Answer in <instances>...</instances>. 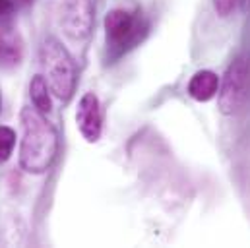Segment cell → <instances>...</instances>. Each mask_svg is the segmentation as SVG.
Returning a JSON list of instances; mask_svg holds the SVG:
<instances>
[{"instance_id": "cell-1", "label": "cell", "mask_w": 250, "mask_h": 248, "mask_svg": "<svg viewBox=\"0 0 250 248\" xmlns=\"http://www.w3.org/2000/svg\"><path fill=\"white\" fill-rule=\"evenodd\" d=\"M23 138L20 147V165L33 175L45 173L59 151V136L55 126L37 109L25 107L21 111Z\"/></svg>"}, {"instance_id": "cell-2", "label": "cell", "mask_w": 250, "mask_h": 248, "mask_svg": "<svg viewBox=\"0 0 250 248\" xmlns=\"http://www.w3.org/2000/svg\"><path fill=\"white\" fill-rule=\"evenodd\" d=\"M41 66L49 89L62 101H68L76 87V64L70 53L55 39L49 37L41 47Z\"/></svg>"}, {"instance_id": "cell-3", "label": "cell", "mask_w": 250, "mask_h": 248, "mask_svg": "<svg viewBox=\"0 0 250 248\" xmlns=\"http://www.w3.org/2000/svg\"><path fill=\"white\" fill-rule=\"evenodd\" d=\"M219 91L223 115H239L250 107V53L241 55L227 68Z\"/></svg>"}, {"instance_id": "cell-4", "label": "cell", "mask_w": 250, "mask_h": 248, "mask_svg": "<svg viewBox=\"0 0 250 248\" xmlns=\"http://www.w3.org/2000/svg\"><path fill=\"white\" fill-rule=\"evenodd\" d=\"M147 23L142 20V16H134L128 10H111L105 18V31H107V41L117 53H125L132 49L142 37L146 35Z\"/></svg>"}, {"instance_id": "cell-5", "label": "cell", "mask_w": 250, "mask_h": 248, "mask_svg": "<svg viewBox=\"0 0 250 248\" xmlns=\"http://www.w3.org/2000/svg\"><path fill=\"white\" fill-rule=\"evenodd\" d=\"M62 27L64 33L82 41L91 33L93 25V4L91 0H64L62 4Z\"/></svg>"}, {"instance_id": "cell-6", "label": "cell", "mask_w": 250, "mask_h": 248, "mask_svg": "<svg viewBox=\"0 0 250 248\" xmlns=\"http://www.w3.org/2000/svg\"><path fill=\"white\" fill-rule=\"evenodd\" d=\"M76 123L80 128V134L89 142H97L101 138V130H103V119H101V105L95 93H85L80 103H78V111H76Z\"/></svg>"}, {"instance_id": "cell-7", "label": "cell", "mask_w": 250, "mask_h": 248, "mask_svg": "<svg viewBox=\"0 0 250 248\" xmlns=\"http://www.w3.org/2000/svg\"><path fill=\"white\" fill-rule=\"evenodd\" d=\"M219 89V78L211 70H200L194 74V78L188 83V93L196 101H209L217 95Z\"/></svg>"}, {"instance_id": "cell-8", "label": "cell", "mask_w": 250, "mask_h": 248, "mask_svg": "<svg viewBox=\"0 0 250 248\" xmlns=\"http://www.w3.org/2000/svg\"><path fill=\"white\" fill-rule=\"evenodd\" d=\"M29 95H31V101L35 105V109L39 113H51V95H49V83L45 80V76L37 74L31 83H29Z\"/></svg>"}, {"instance_id": "cell-9", "label": "cell", "mask_w": 250, "mask_h": 248, "mask_svg": "<svg viewBox=\"0 0 250 248\" xmlns=\"http://www.w3.org/2000/svg\"><path fill=\"white\" fill-rule=\"evenodd\" d=\"M14 144H16V134H14V130L8 128V126H0V163H4V161L12 155Z\"/></svg>"}, {"instance_id": "cell-10", "label": "cell", "mask_w": 250, "mask_h": 248, "mask_svg": "<svg viewBox=\"0 0 250 248\" xmlns=\"http://www.w3.org/2000/svg\"><path fill=\"white\" fill-rule=\"evenodd\" d=\"M237 2H239V0H213V6H215V12H217L219 16L227 18V16L233 14Z\"/></svg>"}, {"instance_id": "cell-11", "label": "cell", "mask_w": 250, "mask_h": 248, "mask_svg": "<svg viewBox=\"0 0 250 248\" xmlns=\"http://www.w3.org/2000/svg\"><path fill=\"white\" fill-rule=\"evenodd\" d=\"M12 10H14L12 0H0V18H4V16L12 14Z\"/></svg>"}, {"instance_id": "cell-12", "label": "cell", "mask_w": 250, "mask_h": 248, "mask_svg": "<svg viewBox=\"0 0 250 248\" xmlns=\"http://www.w3.org/2000/svg\"><path fill=\"white\" fill-rule=\"evenodd\" d=\"M243 6H245V10L250 12V0H243Z\"/></svg>"}, {"instance_id": "cell-13", "label": "cell", "mask_w": 250, "mask_h": 248, "mask_svg": "<svg viewBox=\"0 0 250 248\" xmlns=\"http://www.w3.org/2000/svg\"><path fill=\"white\" fill-rule=\"evenodd\" d=\"M21 2H29V0H21Z\"/></svg>"}]
</instances>
